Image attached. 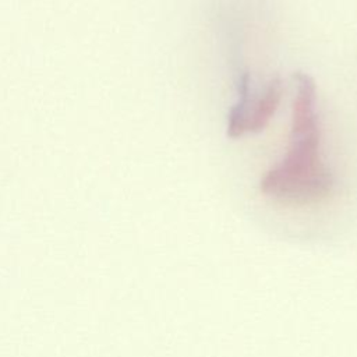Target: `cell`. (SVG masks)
I'll return each instance as SVG.
<instances>
[{"label":"cell","mask_w":357,"mask_h":357,"mask_svg":"<svg viewBox=\"0 0 357 357\" xmlns=\"http://www.w3.org/2000/svg\"><path fill=\"white\" fill-rule=\"evenodd\" d=\"M294 93L290 128L282 158L264 174L261 192L272 202L305 209L326 202L335 178L322 158V128L317 110V85L305 73L291 75Z\"/></svg>","instance_id":"6da1fadb"},{"label":"cell","mask_w":357,"mask_h":357,"mask_svg":"<svg viewBox=\"0 0 357 357\" xmlns=\"http://www.w3.org/2000/svg\"><path fill=\"white\" fill-rule=\"evenodd\" d=\"M237 99L227 116V135L230 138L261 132L275 116L283 96V82L271 78L257 81L248 68L238 74L236 82Z\"/></svg>","instance_id":"7a4b0ae2"}]
</instances>
